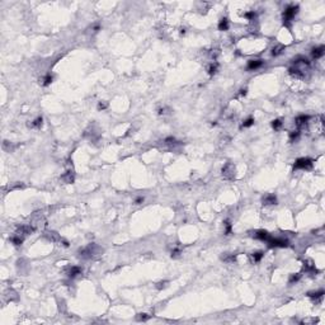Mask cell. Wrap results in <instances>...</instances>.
<instances>
[{
  "mask_svg": "<svg viewBox=\"0 0 325 325\" xmlns=\"http://www.w3.org/2000/svg\"><path fill=\"white\" fill-rule=\"evenodd\" d=\"M104 252L103 248H100L97 244H89L88 247H85L83 249H79V257L83 259H93L95 257H98Z\"/></svg>",
  "mask_w": 325,
  "mask_h": 325,
  "instance_id": "cell-1",
  "label": "cell"
},
{
  "mask_svg": "<svg viewBox=\"0 0 325 325\" xmlns=\"http://www.w3.org/2000/svg\"><path fill=\"white\" fill-rule=\"evenodd\" d=\"M297 12H298V5H290V7H287L283 13V24L290 27V22L294 19Z\"/></svg>",
  "mask_w": 325,
  "mask_h": 325,
  "instance_id": "cell-2",
  "label": "cell"
},
{
  "mask_svg": "<svg viewBox=\"0 0 325 325\" xmlns=\"http://www.w3.org/2000/svg\"><path fill=\"white\" fill-rule=\"evenodd\" d=\"M221 173H222V177L225 179H227V180L234 179L235 178V167H234V164L232 163H226L222 167Z\"/></svg>",
  "mask_w": 325,
  "mask_h": 325,
  "instance_id": "cell-3",
  "label": "cell"
},
{
  "mask_svg": "<svg viewBox=\"0 0 325 325\" xmlns=\"http://www.w3.org/2000/svg\"><path fill=\"white\" fill-rule=\"evenodd\" d=\"M312 168V160L309 158H300L295 161L294 169H311Z\"/></svg>",
  "mask_w": 325,
  "mask_h": 325,
  "instance_id": "cell-4",
  "label": "cell"
},
{
  "mask_svg": "<svg viewBox=\"0 0 325 325\" xmlns=\"http://www.w3.org/2000/svg\"><path fill=\"white\" fill-rule=\"evenodd\" d=\"M268 247L269 248H286L288 247V240L286 239H268Z\"/></svg>",
  "mask_w": 325,
  "mask_h": 325,
  "instance_id": "cell-5",
  "label": "cell"
},
{
  "mask_svg": "<svg viewBox=\"0 0 325 325\" xmlns=\"http://www.w3.org/2000/svg\"><path fill=\"white\" fill-rule=\"evenodd\" d=\"M36 230V227L32 225H22V226H19L18 227V230H17V234L18 235H20V236H27V235H29V234H32Z\"/></svg>",
  "mask_w": 325,
  "mask_h": 325,
  "instance_id": "cell-6",
  "label": "cell"
},
{
  "mask_svg": "<svg viewBox=\"0 0 325 325\" xmlns=\"http://www.w3.org/2000/svg\"><path fill=\"white\" fill-rule=\"evenodd\" d=\"M309 121H310V116H298L295 118V125L298 129H305L309 125Z\"/></svg>",
  "mask_w": 325,
  "mask_h": 325,
  "instance_id": "cell-7",
  "label": "cell"
},
{
  "mask_svg": "<svg viewBox=\"0 0 325 325\" xmlns=\"http://www.w3.org/2000/svg\"><path fill=\"white\" fill-rule=\"evenodd\" d=\"M43 236L47 239V240H50L52 243H60L61 241V236L58 235L56 231H45Z\"/></svg>",
  "mask_w": 325,
  "mask_h": 325,
  "instance_id": "cell-8",
  "label": "cell"
},
{
  "mask_svg": "<svg viewBox=\"0 0 325 325\" xmlns=\"http://www.w3.org/2000/svg\"><path fill=\"white\" fill-rule=\"evenodd\" d=\"M66 274H67V277H70V278H74V277H76L78 274H81V268L76 267V265L67 267L66 268Z\"/></svg>",
  "mask_w": 325,
  "mask_h": 325,
  "instance_id": "cell-9",
  "label": "cell"
},
{
  "mask_svg": "<svg viewBox=\"0 0 325 325\" xmlns=\"http://www.w3.org/2000/svg\"><path fill=\"white\" fill-rule=\"evenodd\" d=\"M262 66H263V60H249L247 69L250 71H253V70H257V69L262 67Z\"/></svg>",
  "mask_w": 325,
  "mask_h": 325,
  "instance_id": "cell-10",
  "label": "cell"
},
{
  "mask_svg": "<svg viewBox=\"0 0 325 325\" xmlns=\"http://www.w3.org/2000/svg\"><path fill=\"white\" fill-rule=\"evenodd\" d=\"M253 238L258 239V240L264 241V240H268L270 236H269V234L265 231V230H258V231H255V232L253 234Z\"/></svg>",
  "mask_w": 325,
  "mask_h": 325,
  "instance_id": "cell-11",
  "label": "cell"
},
{
  "mask_svg": "<svg viewBox=\"0 0 325 325\" xmlns=\"http://www.w3.org/2000/svg\"><path fill=\"white\" fill-rule=\"evenodd\" d=\"M263 205L264 206H272V205H277V197L274 194H267L265 197H263Z\"/></svg>",
  "mask_w": 325,
  "mask_h": 325,
  "instance_id": "cell-12",
  "label": "cell"
},
{
  "mask_svg": "<svg viewBox=\"0 0 325 325\" xmlns=\"http://www.w3.org/2000/svg\"><path fill=\"white\" fill-rule=\"evenodd\" d=\"M325 54V47L324 46H319V47H315V49H312L311 51V56L314 58H321Z\"/></svg>",
  "mask_w": 325,
  "mask_h": 325,
  "instance_id": "cell-13",
  "label": "cell"
},
{
  "mask_svg": "<svg viewBox=\"0 0 325 325\" xmlns=\"http://www.w3.org/2000/svg\"><path fill=\"white\" fill-rule=\"evenodd\" d=\"M61 179H62L64 183L70 184V183H74V180H75V177H74V173L71 172V170H67V172L61 177Z\"/></svg>",
  "mask_w": 325,
  "mask_h": 325,
  "instance_id": "cell-14",
  "label": "cell"
},
{
  "mask_svg": "<svg viewBox=\"0 0 325 325\" xmlns=\"http://www.w3.org/2000/svg\"><path fill=\"white\" fill-rule=\"evenodd\" d=\"M303 269L306 272H310V273H318V269L315 268V264H314L311 260H305L303 262Z\"/></svg>",
  "mask_w": 325,
  "mask_h": 325,
  "instance_id": "cell-15",
  "label": "cell"
},
{
  "mask_svg": "<svg viewBox=\"0 0 325 325\" xmlns=\"http://www.w3.org/2000/svg\"><path fill=\"white\" fill-rule=\"evenodd\" d=\"M323 295H324V291L323 290H319V291H315V292H309V294H307L309 297L312 298V300H315V301L321 300Z\"/></svg>",
  "mask_w": 325,
  "mask_h": 325,
  "instance_id": "cell-16",
  "label": "cell"
},
{
  "mask_svg": "<svg viewBox=\"0 0 325 325\" xmlns=\"http://www.w3.org/2000/svg\"><path fill=\"white\" fill-rule=\"evenodd\" d=\"M218 71V64L217 62H211L208 67H207V72L208 75H215V74Z\"/></svg>",
  "mask_w": 325,
  "mask_h": 325,
  "instance_id": "cell-17",
  "label": "cell"
},
{
  "mask_svg": "<svg viewBox=\"0 0 325 325\" xmlns=\"http://www.w3.org/2000/svg\"><path fill=\"white\" fill-rule=\"evenodd\" d=\"M23 240H24V238L23 236H20L18 235L17 232H15V235L10 238V241H12L14 245H17V247H19V245H22L23 244Z\"/></svg>",
  "mask_w": 325,
  "mask_h": 325,
  "instance_id": "cell-18",
  "label": "cell"
},
{
  "mask_svg": "<svg viewBox=\"0 0 325 325\" xmlns=\"http://www.w3.org/2000/svg\"><path fill=\"white\" fill-rule=\"evenodd\" d=\"M42 125H43V118H42V117H37L32 123H29V126L33 127V129H41Z\"/></svg>",
  "mask_w": 325,
  "mask_h": 325,
  "instance_id": "cell-19",
  "label": "cell"
},
{
  "mask_svg": "<svg viewBox=\"0 0 325 325\" xmlns=\"http://www.w3.org/2000/svg\"><path fill=\"white\" fill-rule=\"evenodd\" d=\"M283 51H285V46L277 45V46H274L273 49H272V56H278V55H281Z\"/></svg>",
  "mask_w": 325,
  "mask_h": 325,
  "instance_id": "cell-20",
  "label": "cell"
},
{
  "mask_svg": "<svg viewBox=\"0 0 325 325\" xmlns=\"http://www.w3.org/2000/svg\"><path fill=\"white\" fill-rule=\"evenodd\" d=\"M218 29L220 31H227L229 29V20L226 18H222L218 23Z\"/></svg>",
  "mask_w": 325,
  "mask_h": 325,
  "instance_id": "cell-21",
  "label": "cell"
},
{
  "mask_svg": "<svg viewBox=\"0 0 325 325\" xmlns=\"http://www.w3.org/2000/svg\"><path fill=\"white\" fill-rule=\"evenodd\" d=\"M263 255H264V253H263V252H255V253H253V254H252V259H253V262H255V263L260 262V260H262V258H263Z\"/></svg>",
  "mask_w": 325,
  "mask_h": 325,
  "instance_id": "cell-22",
  "label": "cell"
},
{
  "mask_svg": "<svg viewBox=\"0 0 325 325\" xmlns=\"http://www.w3.org/2000/svg\"><path fill=\"white\" fill-rule=\"evenodd\" d=\"M164 142L167 143L168 146H172V147H174V146L179 145V141H177L174 137H168V138H165V141H164Z\"/></svg>",
  "mask_w": 325,
  "mask_h": 325,
  "instance_id": "cell-23",
  "label": "cell"
},
{
  "mask_svg": "<svg viewBox=\"0 0 325 325\" xmlns=\"http://www.w3.org/2000/svg\"><path fill=\"white\" fill-rule=\"evenodd\" d=\"M223 226H225V235H230L231 229H232L230 220H225V221H223Z\"/></svg>",
  "mask_w": 325,
  "mask_h": 325,
  "instance_id": "cell-24",
  "label": "cell"
},
{
  "mask_svg": "<svg viewBox=\"0 0 325 325\" xmlns=\"http://www.w3.org/2000/svg\"><path fill=\"white\" fill-rule=\"evenodd\" d=\"M298 137H300V131L296 130V131H291L290 132V140L294 142V141H297Z\"/></svg>",
  "mask_w": 325,
  "mask_h": 325,
  "instance_id": "cell-25",
  "label": "cell"
},
{
  "mask_svg": "<svg viewBox=\"0 0 325 325\" xmlns=\"http://www.w3.org/2000/svg\"><path fill=\"white\" fill-rule=\"evenodd\" d=\"M150 318H151V315H147V314H138V315L136 316V320H138V321H147Z\"/></svg>",
  "mask_w": 325,
  "mask_h": 325,
  "instance_id": "cell-26",
  "label": "cell"
},
{
  "mask_svg": "<svg viewBox=\"0 0 325 325\" xmlns=\"http://www.w3.org/2000/svg\"><path fill=\"white\" fill-rule=\"evenodd\" d=\"M253 125H254V118H252V117H249L248 120H245V121L243 122L241 127H243V129H247V127H250V126H253Z\"/></svg>",
  "mask_w": 325,
  "mask_h": 325,
  "instance_id": "cell-27",
  "label": "cell"
},
{
  "mask_svg": "<svg viewBox=\"0 0 325 325\" xmlns=\"http://www.w3.org/2000/svg\"><path fill=\"white\" fill-rule=\"evenodd\" d=\"M282 121L281 120H273L272 121V127H273L274 130H281V127H282Z\"/></svg>",
  "mask_w": 325,
  "mask_h": 325,
  "instance_id": "cell-28",
  "label": "cell"
},
{
  "mask_svg": "<svg viewBox=\"0 0 325 325\" xmlns=\"http://www.w3.org/2000/svg\"><path fill=\"white\" fill-rule=\"evenodd\" d=\"M52 80H54L52 75H51V74H47V75L43 78V85H45V87H47V85H50L52 83Z\"/></svg>",
  "mask_w": 325,
  "mask_h": 325,
  "instance_id": "cell-29",
  "label": "cell"
},
{
  "mask_svg": "<svg viewBox=\"0 0 325 325\" xmlns=\"http://www.w3.org/2000/svg\"><path fill=\"white\" fill-rule=\"evenodd\" d=\"M244 17L247 18V19H249V20H254L255 17H257V14H255L254 10H252V12H247V13H245Z\"/></svg>",
  "mask_w": 325,
  "mask_h": 325,
  "instance_id": "cell-30",
  "label": "cell"
},
{
  "mask_svg": "<svg viewBox=\"0 0 325 325\" xmlns=\"http://www.w3.org/2000/svg\"><path fill=\"white\" fill-rule=\"evenodd\" d=\"M301 276H302L301 273H297V274H292V276L290 277V281H288V282H290V285H292V283H294V282H295V283H296V282H297L298 279L301 278Z\"/></svg>",
  "mask_w": 325,
  "mask_h": 325,
  "instance_id": "cell-31",
  "label": "cell"
},
{
  "mask_svg": "<svg viewBox=\"0 0 325 325\" xmlns=\"http://www.w3.org/2000/svg\"><path fill=\"white\" fill-rule=\"evenodd\" d=\"M107 108H108V102H105V100H100V102L98 103V109L99 111H104Z\"/></svg>",
  "mask_w": 325,
  "mask_h": 325,
  "instance_id": "cell-32",
  "label": "cell"
},
{
  "mask_svg": "<svg viewBox=\"0 0 325 325\" xmlns=\"http://www.w3.org/2000/svg\"><path fill=\"white\" fill-rule=\"evenodd\" d=\"M222 259L225 260V262H231L232 263V262H235V260H236V257H235V255H227L226 254V255H223V257H222Z\"/></svg>",
  "mask_w": 325,
  "mask_h": 325,
  "instance_id": "cell-33",
  "label": "cell"
},
{
  "mask_svg": "<svg viewBox=\"0 0 325 325\" xmlns=\"http://www.w3.org/2000/svg\"><path fill=\"white\" fill-rule=\"evenodd\" d=\"M167 286H168V281H161V282H158L156 283V288L158 290H163Z\"/></svg>",
  "mask_w": 325,
  "mask_h": 325,
  "instance_id": "cell-34",
  "label": "cell"
},
{
  "mask_svg": "<svg viewBox=\"0 0 325 325\" xmlns=\"http://www.w3.org/2000/svg\"><path fill=\"white\" fill-rule=\"evenodd\" d=\"M170 112V108H168V107H163V108H160L158 111V113L160 114V116H164V114H167V113H169Z\"/></svg>",
  "mask_w": 325,
  "mask_h": 325,
  "instance_id": "cell-35",
  "label": "cell"
},
{
  "mask_svg": "<svg viewBox=\"0 0 325 325\" xmlns=\"http://www.w3.org/2000/svg\"><path fill=\"white\" fill-rule=\"evenodd\" d=\"M179 255H180V249L179 248H175V249L172 250V258H177V257H179Z\"/></svg>",
  "mask_w": 325,
  "mask_h": 325,
  "instance_id": "cell-36",
  "label": "cell"
},
{
  "mask_svg": "<svg viewBox=\"0 0 325 325\" xmlns=\"http://www.w3.org/2000/svg\"><path fill=\"white\" fill-rule=\"evenodd\" d=\"M143 201H145V198H143V197H137V198L135 199V205H141Z\"/></svg>",
  "mask_w": 325,
  "mask_h": 325,
  "instance_id": "cell-37",
  "label": "cell"
},
{
  "mask_svg": "<svg viewBox=\"0 0 325 325\" xmlns=\"http://www.w3.org/2000/svg\"><path fill=\"white\" fill-rule=\"evenodd\" d=\"M247 92H248L247 89H240V90H239V94L238 95H239V97H245V95H247Z\"/></svg>",
  "mask_w": 325,
  "mask_h": 325,
  "instance_id": "cell-38",
  "label": "cell"
},
{
  "mask_svg": "<svg viewBox=\"0 0 325 325\" xmlns=\"http://www.w3.org/2000/svg\"><path fill=\"white\" fill-rule=\"evenodd\" d=\"M185 33V29L183 28V29H180V34H184Z\"/></svg>",
  "mask_w": 325,
  "mask_h": 325,
  "instance_id": "cell-39",
  "label": "cell"
}]
</instances>
